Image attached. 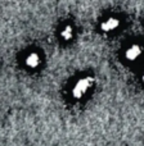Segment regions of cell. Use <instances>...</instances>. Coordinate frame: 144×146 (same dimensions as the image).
<instances>
[{
  "label": "cell",
  "mask_w": 144,
  "mask_h": 146,
  "mask_svg": "<svg viewBox=\"0 0 144 146\" xmlns=\"http://www.w3.org/2000/svg\"><path fill=\"white\" fill-rule=\"evenodd\" d=\"M143 78H144V74H143Z\"/></svg>",
  "instance_id": "5"
},
{
  "label": "cell",
  "mask_w": 144,
  "mask_h": 146,
  "mask_svg": "<svg viewBox=\"0 0 144 146\" xmlns=\"http://www.w3.org/2000/svg\"><path fill=\"white\" fill-rule=\"evenodd\" d=\"M120 27V19L116 17H109L107 19H104L100 25V28L104 32H112V31L117 30Z\"/></svg>",
  "instance_id": "2"
},
{
  "label": "cell",
  "mask_w": 144,
  "mask_h": 146,
  "mask_svg": "<svg viewBox=\"0 0 144 146\" xmlns=\"http://www.w3.org/2000/svg\"><path fill=\"white\" fill-rule=\"evenodd\" d=\"M143 55V48L138 44H133L125 51V56H126L127 60L130 62H135Z\"/></svg>",
  "instance_id": "1"
},
{
  "label": "cell",
  "mask_w": 144,
  "mask_h": 146,
  "mask_svg": "<svg viewBox=\"0 0 144 146\" xmlns=\"http://www.w3.org/2000/svg\"><path fill=\"white\" fill-rule=\"evenodd\" d=\"M39 62H40V59H39L38 54H30V55L27 56V64H28V66L36 67L39 64Z\"/></svg>",
  "instance_id": "4"
},
{
  "label": "cell",
  "mask_w": 144,
  "mask_h": 146,
  "mask_svg": "<svg viewBox=\"0 0 144 146\" xmlns=\"http://www.w3.org/2000/svg\"><path fill=\"white\" fill-rule=\"evenodd\" d=\"M72 33H73V28L71 26H66V27L62 30L61 36L64 38V40H70V38L72 37Z\"/></svg>",
  "instance_id": "3"
}]
</instances>
